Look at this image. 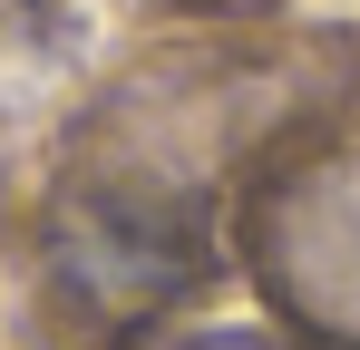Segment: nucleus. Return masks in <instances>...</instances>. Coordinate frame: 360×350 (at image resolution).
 <instances>
[{"mask_svg":"<svg viewBox=\"0 0 360 350\" xmlns=\"http://www.w3.org/2000/svg\"><path fill=\"white\" fill-rule=\"evenodd\" d=\"M263 253H273L283 292L321 331H351L360 341V156L302 175L292 195L273 205V224H263Z\"/></svg>","mask_w":360,"mask_h":350,"instance_id":"1","label":"nucleus"}]
</instances>
